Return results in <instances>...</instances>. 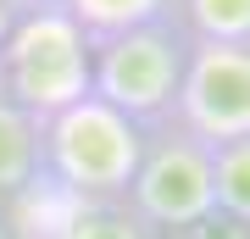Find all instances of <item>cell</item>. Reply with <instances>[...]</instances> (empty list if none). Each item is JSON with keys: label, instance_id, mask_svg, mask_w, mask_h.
I'll use <instances>...</instances> for the list:
<instances>
[{"label": "cell", "instance_id": "obj_1", "mask_svg": "<svg viewBox=\"0 0 250 239\" xmlns=\"http://www.w3.org/2000/svg\"><path fill=\"white\" fill-rule=\"evenodd\" d=\"M95 95V44L56 0H34L17 11L0 44V100H11L34 123Z\"/></svg>", "mask_w": 250, "mask_h": 239}, {"label": "cell", "instance_id": "obj_2", "mask_svg": "<svg viewBox=\"0 0 250 239\" xmlns=\"http://www.w3.org/2000/svg\"><path fill=\"white\" fill-rule=\"evenodd\" d=\"M145 139L150 133L134 117L106 106L100 95H83L78 106L39 123L45 178L72 200H128V184L145 161Z\"/></svg>", "mask_w": 250, "mask_h": 239}, {"label": "cell", "instance_id": "obj_3", "mask_svg": "<svg viewBox=\"0 0 250 239\" xmlns=\"http://www.w3.org/2000/svg\"><path fill=\"white\" fill-rule=\"evenodd\" d=\"M189 39L178 17L145 22L134 34H117L95 44V95L117 106L123 117L150 133L161 123H172V106H178L184 89V67H189Z\"/></svg>", "mask_w": 250, "mask_h": 239}, {"label": "cell", "instance_id": "obj_4", "mask_svg": "<svg viewBox=\"0 0 250 239\" xmlns=\"http://www.w3.org/2000/svg\"><path fill=\"white\" fill-rule=\"evenodd\" d=\"M128 206L150 234H184L217 212V151L178 123H161L145 139V161L128 184Z\"/></svg>", "mask_w": 250, "mask_h": 239}, {"label": "cell", "instance_id": "obj_5", "mask_svg": "<svg viewBox=\"0 0 250 239\" xmlns=\"http://www.w3.org/2000/svg\"><path fill=\"white\" fill-rule=\"evenodd\" d=\"M172 123L211 151L250 139V44H189Z\"/></svg>", "mask_w": 250, "mask_h": 239}, {"label": "cell", "instance_id": "obj_6", "mask_svg": "<svg viewBox=\"0 0 250 239\" xmlns=\"http://www.w3.org/2000/svg\"><path fill=\"white\" fill-rule=\"evenodd\" d=\"M45 178V145H39V123L0 100V206H17L28 189Z\"/></svg>", "mask_w": 250, "mask_h": 239}, {"label": "cell", "instance_id": "obj_7", "mask_svg": "<svg viewBox=\"0 0 250 239\" xmlns=\"http://www.w3.org/2000/svg\"><path fill=\"white\" fill-rule=\"evenodd\" d=\"M56 6L83 28V39H89V44L117 39V34H134V28H145V22L172 17V0H56Z\"/></svg>", "mask_w": 250, "mask_h": 239}, {"label": "cell", "instance_id": "obj_8", "mask_svg": "<svg viewBox=\"0 0 250 239\" xmlns=\"http://www.w3.org/2000/svg\"><path fill=\"white\" fill-rule=\"evenodd\" d=\"M172 17L195 44H250V0H172Z\"/></svg>", "mask_w": 250, "mask_h": 239}, {"label": "cell", "instance_id": "obj_9", "mask_svg": "<svg viewBox=\"0 0 250 239\" xmlns=\"http://www.w3.org/2000/svg\"><path fill=\"white\" fill-rule=\"evenodd\" d=\"M50 239H156L128 200H72Z\"/></svg>", "mask_w": 250, "mask_h": 239}, {"label": "cell", "instance_id": "obj_10", "mask_svg": "<svg viewBox=\"0 0 250 239\" xmlns=\"http://www.w3.org/2000/svg\"><path fill=\"white\" fill-rule=\"evenodd\" d=\"M217 212L250 228V139L217 151Z\"/></svg>", "mask_w": 250, "mask_h": 239}, {"label": "cell", "instance_id": "obj_11", "mask_svg": "<svg viewBox=\"0 0 250 239\" xmlns=\"http://www.w3.org/2000/svg\"><path fill=\"white\" fill-rule=\"evenodd\" d=\"M172 239H250V228L233 222V217H223V212H211L206 222H195V228H184V234H172Z\"/></svg>", "mask_w": 250, "mask_h": 239}, {"label": "cell", "instance_id": "obj_12", "mask_svg": "<svg viewBox=\"0 0 250 239\" xmlns=\"http://www.w3.org/2000/svg\"><path fill=\"white\" fill-rule=\"evenodd\" d=\"M17 0H0V44H6V34H11V22H17Z\"/></svg>", "mask_w": 250, "mask_h": 239}, {"label": "cell", "instance_id": "obj_13", "mask_svg": "<svg viewBox=\"0 0 250 239\" xmlns=\"http://www.w3.org/2000/svg\"><path fill=\"white\" fill-rule=\"evenodd\" d=\"M0 239H22L17 228H11V217H6V212H0Z\"/></svg>", "mask_w": 250, "mask_h": 239}, {"label": "cell", "instance_id": "obj_14", "mask_svg": "<svg viewBox=\"0 0 250 239\" xmlns=\"http://www.w3.org/2000/svg\"><path fill=\"white\" fill-rule=\"evenodd\" d=\"M17 6H34V0H17Z\"/></svg>", "mask_w": 250, "mask_h": 239}]
</instances>
